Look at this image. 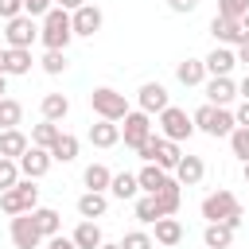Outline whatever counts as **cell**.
<instances>
[{"label":"cell","instance_id":"obj_17","mask_svg":"<svg viewBox=\"0 0 249 249\" xmlns=\"http://www.w3.org/2000/svg\"><path fill=\"white\" fill-rule=\"evenodd\" d=\"M202 66H206V78H230V70L237 66V54H233L230 47H214V51L202 58Z\"/></svg>","mask_w":249,"mask_h":249},{"label":"cell","instance_id":"obj_6","mask_svg":"<svg viewBox=\"0 0 249 249\" xmlns=\"http://www.w3.org/2000/svg\"><path fill=\"white\" fill-rule=\"evenodd\" d=\"M35 206H39V187H35V179H19L12 191L0 195V210H4L8 218H16V214H31Z\"/></svg>","mask_w":249,"mask_h":249},{"label":"cell","instance_id":"obj_44","mask_svg":"<svg viewBox=\"0 0 249 249\" xmlns=\"http://www.w3.org/2000/svg\"><path fill=\"white\" fill-rule=\"evenodd\" d=\"M47 249H74V241L62 237V233H54V237H47Z\"/></svg>","mask_w":249,"mask_h":249},{"label":"cell","instance_id":"obj_24","mask_svg":"<svg viewBox=\"0 0 249 249\" xmlns=\"http://www.w3.org/2000/svg\"><path fill=\"white\" fill-rule=\"evenodd\" d=\"M89 144H93V148H113V144H121V124H113V121L89 124Z\"/></svg>","mask_w":249,"mask_h":249},{"label":"cell","instance_id":"obj_39","mask_svg":"<svg viewBox=\"0 0 249 249\" xmlns=\"http://www.w3.org/2000/svg\"><path fill=\"white\" fill-rule=\"evenodd\" d=\"M39 66H43L47 74H62V70H66V51H47Z\"/></svg>","mask_w":249,"mask_h":249},{"label":"cell","instance_id":"obj_12","mask_svg":"<svg viewBox=\"0 0 249 249\" xmlns=\"http://www.w3.org/2000/svg\"><path fill=\"white\" fill-rule=\"evenodd\" d=\"M8 233H12V245H16V249H39V245H43V237H39L31 214H16L12 226H8Z\"/></svg>","mask_w":249,"mask_h":249},{"label":"cell","instance_id":"obj_7","mask_svg":"<svg viewBox=\"0 0 249 249\" xmlns=\"http://www.w3.org/2000/svg\"><path fill=\"white\" fill-rule=\"evenodd\" d=\"M191 132H195V124H191V113H187V109L167 105V109L160 113V136H163V140L179 144V140H191Z\"/></svg>","mask_w":249,"mask_h":249},{"label":"cell","instance_id":"obj_49","mask_svg":"<svg viewBox=\"0 0 249 249\" xmlns=\"http://www.w3.org/2000/svg\"><path fill=\"white\" fill-rule=\"evenodd\" d=\"M0 97H8V78L0 74Z\"/></svg>","mask_w":249,"mask_h":249},{"label":"cell","instance_id":"obj_18","mask_svg":"<svg viewBox=\"0 0 249 249\" xmlns=\"http://www.w3.org/2000/svg\"><path fill=\"white\" fill-rule=\"evenodd\" d=\"M175 183L179 187H198L202 183V175H206V163H202V156H183L179 163H175Z\"/></svg>","mask_w":249,"mask_h":249},{"label":"cell","instance_id":"obj_34","mask_svg":"<svg viewBox=\"0 0 249 249\" xmlns=\"http://www.w3.org/2000/svg\"><path fill=\"white\" fill-rule=\"evenodd\" d=\"M136 218H140L144 226H152V222H160V218H163V210H160L156 195H140V198H136Z\"/></svg>","mask_w":249,"mask_h":249},{"label":"cell","instance_id":"obj_16","mask_svg":"<svg viewBox=\"0 0 249 249\" xmlns=\"http://www.w3.org/2000/svg\"><path fill=\"white\" fill-rule=\"evenodd\" d=\"M31 66H35V58H31V51H12V47H0V74L4 78H19V74H31Z\"/></svg>","mask_w":249,"mask_h":249},{"label":"cell","instance_id":"obj_14","mask_svg":"<svg viewBox=\"0 0 249 249\" xmlns=\"http://www.w3.org/2000/svg\"><path fill=\"white\" fill-rule=\"evenodd\" d=\"M210 35L218 39V47H241V43H245L241 19H226V16H214V19H210Z\"/></svg>","mask_w":249,"mask_h":249},{"label":"cell","instance_id":"obj_35","mask_svg":"<svg viewBox=\"0 0 249 249\" xmlns=\"http://www.w3.org/2000/svg\"><path fill=\"white\" fill-rule=\"evenodd\" d=\"M230 152H233L241 163H249V128H233V132H230Z\"/></svg>","mask_w":249,"mask_h":249},{"label":"cell","instance_id":"obj_30","mask_svg":"<svg viewBox=\"0 0 249 249\" xmlns=\"http://www.w3.org/2000/svg\"><path fill=\"white\" fill-rule=\"evenodd\" d=\"M152 226H156V237L152 241H160V245H179L183 241V222L179 218H160Z\"/></svg>","mask_w":249,"mask_h":249},{"label":"cell","instance_id":"obj_50","mask_svg":"<svg viewBox=\"0 0 249 249\" xmlns=\"http://www.w3.org/2000/svg\"><path fill=\"white\" fill-rule=\"evenodd\" d=\"M97 249H121V245H113V241H101V245H97Z\"/></svg>","mask_w":249,"mask_h":249},{"label":"cell","instance_id":"obj_37","mask_svg":"<svg viewBox=\"0 0 249 249\" xmlns=\"http://www.w3.org/2000/svg\"><path fill=\"white\" fill-rule=\"evenodd\" d=\"M117 245H121V249H152L156 241H152V233H144V230H132V233H124Z\"/></svg>","mask_w":249,"mask_h":249},{"label":"cell","instance_id":"obj_29","mask_svg":"<svg viewBox=\"0 0 249 249\" xmlns=\"http://www.w3.org/2000/svg\"><path fill=\"white\" fill-rule=\"evenodd\" d=\"M109 195H113V198H136V195H140L136 171H117L113 183H109Z\"/></svg>","mask_w":249,"mask_h":249},{"label":"cell","instance_id":"obj_15","mask_svg":"<svg viewBox=\"0 0 249 249\" xmlns=\"http://www.w3.org/2000/svg\"><path fill=\"white\" fill-rule=\"evenodd\" d=\"M206 105H218V109H230V101L237 97V82L233 78H206Z\"/></svg>","mask_w":249,"mask_h":249},{"label":"cell","instance_id":"obj_31","mask_svg":"<svg viewBox=\"0 0 249 249\" xmlns=\"http://www.w3.org/2000/svg\"><path fill=\"white\" fill-rule=\"evenodd\" d=\"M51 160H58V163H74V160H78V136L58 132V140L51 144Z\"/></svg>","mask_w":249,"mask_h":249},{"label":"cell","instance_id":"obj_25","mask_svg":"<svg viewBox=\"0 0 249 249\" xmlns=\"http://www.w3.org/2000/svg\"><path fill=\"white\" fill-rule=\"evenodd\" d=\"M70 241H74V249H97L105 237H101V226L97 222H78L74 233H70Z\"/></svg>","mask_w":249,"mask_h":249},{"label":"cell","instance_id":"obj_5","mask_svg":"<svg viewBox=\"0 0 249 249\" xmlns=\"http://www.w3.org/2000/svg\"><path fill=\"white\" fill-rule=\"evenodd\" d=\"M136 156H140L144 163H156V167H163L167 175H171V171H175V163L183 160L179 144H171V140H163V136H156V132H152V136H148V140L136 148Z\"/></svg>","mask_w":249,"mask_h":249},{"label":"cell","instance_id":"obj_32","mask_svg":"<svg viewBox=\"0 0 249 249\" xmlns=\"http://www.w3.org/2000/svg\"><path fill=\"white\" fill-rule=\"evenodd\" d=\"M19 121H23V105L16 97H0V132L4 128H19Z\"/></svg>","mask_w":249,"mask_h":249},{"label":"cell","instance_id":"obj_3","mask_svg":"<svg viewBox=\"0 0 249 249\" xmlns=\"http://www.w3.org/2000/svg\"><path fill=\"white\" fill-rule=\"evenodd\" d=\"M89 109L97 113V121H113V124H121V121L128 117V101H124V93H117L113 86H97V89L89 93Z\"/></svg>","mask_w":249,"mask_h":249},{"label":"cell","instance_id":"obj_51","mask_svg":"<svg viewBox=\"0 0 249 249\" xmlns=\"http://www.w3.org/2000/svg\"><path fill=\"white\" fill-rule=\"evenodd\" d=\"M241 175H245V183H249V163H241Z\"/></svg>","mask_w":249,"mask_h":249},{"label":"cell","instance_id":"obj_40","mask_svg":"<svg viewBox=\"0 0 249 249\" xmlns=\"http://www.w3.org/2000/svg\"><path fill=\"white\" fill-rule=\"evenodd\" d=\"M51 8H54V0H23V16H31V19H43Z\"/></svg>","mask_w":249,"mask_h":249},{"label":"cell","instance_id":"obj_19","mask_svg":"<svg viewBox=\"0 0 249 249\" xmlns=\"http://www.w3.org/2000/svg\"><path fill=\"white\" fill-rule=\"evenodd\" d=\"M167 179H171V175H167L163 167H156V163H144V167L136 171V183H140L144 195H160V191L167 187Z\"/></svg>","mask_w":249,"mask_h":249},{"label":"cell","instance_id":"obj_23","mask_svg":"<svg viewBox=\"0 0 249 249\" xmlns=\"http://www.w3.org/2000/svg\"><path fill=\"white\" fill-rule=\"evenodd\" d=\"M31 222H35V230H39L43 241L62 230V218H58V210H51V206H35V210H31Z\"/></svg>","mask_w":249,"mask_h":249},{"label":"cell","instance_id":"obj_11","mask_svg":"<svg viewBox=\"0 0 249 249\" xmlns=\"http://www.w3.org/2000/svg\"><path fill=\"white\" fill-rule=\"evenodd\" d=\"M136 105H140V113H148V117H160L171 101H167V89L160 86V82H144L140 89H136Z\"/></svg>","mask_w":249,"mask_h":249},{"label":"cell","instance_id":"obj_20","mask_svg":"<svg viewBox=\"0 0 249 249\" xmlns=\"http://www.w3.org/2000/svg\"><path fill=\"white\" fill-rule=\"evenodd\" d=\"M109 210V195L105 191H86L82 198H78V214H82V222H93V218H101Z\"/></svg>","mask_w":249,"mask_h":249},{"label":"cell","instance_id":"obj_48","mask_svg":"<svg viewBox=\"0 0 249 249\" xmlns=\"http://www.w3.org/2000/svg\"><path fill=\"white\" fill-rule=\"evenodd\" d=\"M241 35L249 39V16H241Z\"/></svg>","mask_w":249,"mask_h":249},{"label":"cell","instance_id":"obj_10","mask_svg":"<svg viewBox=\"0 0 249 249\" xmlns=\"http://www.w3.org/2000/svg\"><path fill=\"white\" fill-rule=\"evenodd\" d=\"M101 23H105V16H101L97 4H82L78 12H70V27H74L78 39H93L101 31Z\"/></svg>","mask_w":249,"mask_h":249},{"label":"cell","instance_id":"obj_9","mask_svg":"<svg viewBox=\"0 0 249 249\" xmlns=\"http://www.w3.org/2000/svg\"><path fill=\"white\" fill-rule=\"evenodd\" d=\"M152 132H156V128H152V117L140 113V109H128V117L121 121V140H124V148H132V152H136Z\"/></svg>","mask_w":249,"mask_h":249},{"label":"cell","instance_id":"obj_26","mask_svg":"<svg viewBox=\"0 0 249 249\" xmlns=\"http://www.w3.org/2000/svg\"><path fill=\"white\" fill-rule=\"evenodd\" d=\"M202 245H206V249H230V245H233V230L222 226V222H206V230H202Z\"/></svg>","mask_w":249,"mask_h":249},{"label":"cell","instance_id":"obj_38","mask_svg":"<svg viewBox=\"0 0 249 249\" xmlns=\"http://www.w3.org/2000/svg\"><path fill=\"white\" fill-rule=\"evenodd\" d=\"M218 16L241 19V16H249V0H218Z\"/></svg>","mask_w":249,"mask_h":249},{"label":"cell","instance_id":"obj_43","mask_svg":"<svg viewBox=\"0 0 249 249\" xmlns=\"http://www.w3.org/2000/svg\"><path fill=\"white\" fill-rule=\"evenodd\" d=\"M233 124H237V128H249V101H241V105L233 109Z\"/></svg>","mask_w":249,"mask_h":249},{"label":"cell","instance_id":"obj_8","mask_svg":"<svg viewBox=\"0 0 249 249\" xmlns=\"http://www.w3.org/2000/svg\"><path fill=\"white\" fill-rule=\"evenodd\" d=\"M35 39H39V27H35L31 16H16V19L4 23V43H8L12 51H31Z\"/></svg>","mask_w":249,"mask_h":249},{"label":"cell","instance_id":"obj_21","mask_svg":"<svg viewBox=\"0 0 249 249\" xmlns=\"http://www.w3.org/2000/svg\"><path fill=\"white\" fill-rule=\"evenodd\" d=\"M27 148H31V140H27L19 128H4V132H0V160H19Z\"/></svg>","mask_w":249,"mask_h":249},{"label":"cell","instance_id":"obj_41","mask_svg":"<svg viewBox=\"0 0 249 249\" xmlns=\"http://www.w3.org/2000/svg\"><path fill=\"white\" fill-rule=\"evenodd\" d=\"M16 16H23V0H0V19L8 23V19H16Z\"/></svg>","mask_w":249,"mask_h":249},{"label":"cell","instance_id":"obj_33","mask_svg":"<svg viewBox=\"0 0 249 249\" xmlns=\"http://www.w3.org/2000/svg\"><path fill=\"white\" fill-rule=\"evenodd\" d=\"M58 132H62L58 124H51V121H39V124L31 128V148H47V152H51V144L58 140Z\"/></svg>","mask_w":249,"mask_h":249},{"label":"cell","instance_id":"obj_28","mask_svg":"<svg viewBox=\"0 0 249 249\" xmlns=\"http://www.w3.org/2000/svg\"><path fill=\"white\" fill-rule=\"evenodd\" d=\"M82 183H86V191H105V195H109V183H113V171H109L105 163H89V167L82 171Z\"/></svg>","mask_w":249,"mask_h":249},{"label":"cell","instance_id":"obj_42","mask_svg":"<svg viewBox=\"0 0 249 249\" xmlns=\"http://www.w3.org/2000/svg\"><path fill=\"white\" fill-rule=\"evenodd\" d=\"M167 8H171V12H179V16H187V12H195V8H198V0H167Z\"/></svg>","mask_w":249,"mask_h":249},{"label":"cell","instance_id":"obj_4","mask_svg":"<svg viewBox=\"0 0 249 249\" xmlns=\"http://www.w3.org/2000/svg\"><path fill=\"white\" fill-rule=\"evenodd\" d=\"M191 124L198 128V132H206V136H230L237 124H233V113L230 109H218V105H198L195 113H191Z\"/></svg>","mask_w":249,"mask_h":249},{"label":"cell","instance_id":"obj_45","mask_svg":"<svg viewBox=\"0 0 249 249\" xmlns=\"http://www.w3.org/2000/svg\"><path fill=\"white\" fill-rule=\"evenodd\" d=\"M86 0H54V8H62V12H78Z\"/></svg>","mask_w":249,"mask_h":249},{"label":"cell","instance_id":"obj_47","mask_svg":"<svg viewBox=\"0 0 249 249\" xmlns=\"http://www.w3.org/2000/svg\"><path fill=\"white\" fill-rule=\"evenodd\" d=\"M237 97H245V101H249V74L237 82Z\"/></svg>","mask_w":249,"mask_h":249},{"label":"cell","instance_id":"obj_46","mask_svg":"<svg viewBox=\"0 0 249 249\" xmlns=\"http://www.w3.org/2000/svg\"><path fill=\"white\" fill-rule=\"evenodd\" d=\"M233 54H237V62H245V66H249V39H245V43H241Z\"/></svg>","mask_w":249,"mask_h":249},{"label":"cell","instance_id":"obj_1","mask_svg":"<svg viewBox=\"0 0 249 249\" xmlns=\"http://www.w3.org/2000/svg\"><path fill=\"white\" fill-rule=\"evenodd\" d=\"M202 218H206V222H222V226H230V230L237 233V226L245 222V210H241V202H237L233 191L218 187V191H210V195L202 198Z\"/></svg>","mask_w":249,"mask_h":249},{"label":"cell","instance_id":"obj_27","mask_svg":"<svg viewBox=\"0 0 249 249\" xmlns=\"http://www.w3.org/2000/svg\"><path fill=\"white\" fill-rule=\"evenodd\" d=\"M175 78H179L183 86H202V82H206V66H202V58H183V62L175 66Z\"/></svg>","mask_w":249,"mask_h":249},{"label":"cell","instance_id":"obj_22","mask_svg":"<svg viewBox=\"0 0 249 249\" xmlns=\"http://www.w3.org/2000/svg\"><path fill=\"white\" fill-rule=\"evenodd\" d=\"M39 113H43V121L58 124V121H66V113H70V97H66V93H47V97L39 101Z\"/></svg>","mask_w":249,"mask_h":249},{"label":"cell","instance_id":"obj_13","mask_svg":"<svg viewBox=\"0 0 249 249\" xmlns=\"http://www.w3.org/2000/svg\"><path fill=\"white\" fill-rule=\"evenodd\" d=\"M16 163H19V175H23V179H43V175L51 171V163H54V160H51V152H47V148H27Z\"/></svg>","mask_w":249,"mask_h":249},{"label":"cell","instance_id":"obj_36","mask_svg":"<svg viewBox=\"0 0 249 249\" xmlns=\"http://www.w3.org/2000/svg\"><path fill=\"white\" fill-rule=\"evenodd\" d=\"M19 179H23V175H19V163H16V160H0V195L12 191Z\"/></svg>","mask_w":249,"mask_h":249},{"label":"cell","instance_id":"obj_2","mask_svg":"<svg viewBox=\"0 0 249 249\" xmlns=\"http://www.w3.org/2000/svg\"><path fill=\"white\" fill-rule=\"evenodd\" d=\"M74 39V27H70V12L62 8H51L43 16V27H39V43L47 51H66V43Z\"/></svg>","mask_w":249,"mask_h":249}]
</instances>
